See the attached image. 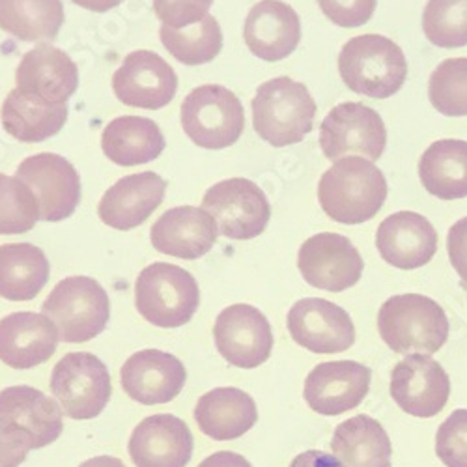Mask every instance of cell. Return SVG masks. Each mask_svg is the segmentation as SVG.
<instances>
[{
    "label": "cell",
    "mask_w": 467,
    "mask_h": 467,
    "mask_svg": "<svg viewBox=\"0 0 467 467\" xmlns=\"http://www.w3.org/2000/svg\"><path fill=\"white\" fill-rule=\"evenodd\" d=\"M286 326L294 342L315 354H342L356 342V326L349 315L322 297L294 303Z\"/></svg>",
    "instance_id": "cell-14"
},
{
    "label": "cell",
    "mask_w": 467,
    "mask_h": 467,
    "mask_svg": "<svg viewBox=\"0 0 467 467\" xmlns=\"http://www.w3.org/2000/svg\"><path fill=\"white\" fill-rule=\"evenodd\" d=\"M42 315L53 320L62 342L81 344L105 331L110 318V301L98 281L75 275L53 288L42 305Z\"/></svg>",
    "instance_id": "cell-6"
},
{
    "label": "cell",
    "mask_w": 467,
    "mask_h": 467,
    "mask_svg": "<svg viewBox=\"0 0 467 467\" xmlns=\"http://www.w3.org/2000/svg\"><path fill=\"white\" fill-rule=\"evenodd\" d=\"M381 340L402 356H432L449 338V318L440 303L420 294L389 297L378 315Z\"/></svg>",
    "instance_id": "cell-1"
},
{
    "label": "cell",
    "mask_w": 467,
    "mask_h": 467,
    "mask_svg": "<svg viewBox=\"0 0 467 467\" xmlns=\"http://www.w3.org/2000/svg\"><path fill=\"white\" fill-rule=\"evenodd\" d=\"M71 3L96 14H105L116 6H120L124 0H71Z\"/></svg>",
    "instance_id": "cell-45"
},
{
    "label": "cell",
    "mask_w": 467,
    "mask_h": 467,
    "mask_svg": "<svg viewBox=\"0 0 467 467\" xmlns=\"http://www.w3.org/2000/svg\"><path fill=\"white\" fill-rule=\"evenodd\" d=\"M51 391L69 419L90 420L101 415L110 400L109 368L94 354H67L53 368Z\"/></svg>",
    "instance_id": "cell-8"
},
{
    "label": "cell",
    "mask_w": 467,
    "mask_h": 467,
    "mask_svg": "<svg viewBox=\"0 0 467 467\" xmlns=\"http://www.w3.org/2000/svg\"><path fill=\"white\" fill-rule=\"evenodd\" d=\"M182 128L204 150H224L245 131V110L238 96L221 85H202L182 103Z\"/></svg>",
    "instance_id": "cell-7"
},
{
    "label": "cell",
    "mask_w": 467,
    "mask_h": 467,
    "mask_svg": "<svg viewBox=\"0 0 467 467\" xmlns=\"http://www.w3.org/2000/svg\"><path fill=\"white\" fill-rule=\"evenodd\" d=\"M160 37L165 49L185 66H202L217 58L223 49V32L213 16L187 28H171L161 25Z\"/></svg>",
    "instance_id": "cell-34"
},
{
    "label": "cell",
    "mask_w": 467,
    "mask_h": 467,
    "mask_svg": "<svg viewBox=\"0 0 467 467\" xmlns=\"http://www.w3.org/2000/svg\"><path fill=\"white\" fill-rule=\"evenodd\" d=\"M199 467H253L247 458L232 451H219L199 463Z\"/></svg>",
    "instance_id": "cell-44"
},
{
    "label": "cell",
    "mask_w": 467,
    "mask_h": 467,
    "mask_svg": "<svg viewBox=\"0 0 467 467\" xmlns=\"http://www.w3.org/2000/svg\"><path fill=\"white\" fill-rule=\"evenodd\" d=\"M32 451V441L25 431L0 417V467H19Z\"/></svg>",
    "instance_id": "cell-41"
},
{
    "label": "cell",
    "mask_w": 467,
    "mask_h": 467,
    "mask_svg": "<svg viewBox=\"0 0 467 467\" xmlns=\"http://www.w3.org/2000/svg\"><path fill=\"white\" fill-rule=\"evenodd\" d=\"M389 391L397 406L408 415L431 419L447 406L451 379L436 359L413 354L393 368Z\"/></svg>",
    "instance_id": "cell-16"
},
{
    "label": "cell",
    "mask_w": 467,
    "mask_h": 467,
    "mask_svg": "<svg viewBox=\"0 0 467 467\" xmlns=\"http://www.w3.org/2000/svg\"><path fill=\"white\" fill-rule=\"evenodd\" d=\"M428 98L443 116H467V58H447L428 79Z\"/></svg>",
    "instance_id": "cell-37"
},
{
    "label": "cell",
    "mask_w": 467,
    "mask_h": 467,
    "mask_svg": "<svg viewBox=\"0 0 467 467\" xmlns=\"http://www.w3.org/2000/svg\"><path fill=\"white\" fill-rule=\"evenodd\" d=\"M51 274L49 258L32 244L0 245V297L8 301H32Z\"/></svg>",
    "instance_id": "cell-32"
},
{
    "label": "cell",
    "mask_w": 467,
    "mask_h": 467,
    "mask_svg": "<svg viewBox=\"0 0 467 467\" xmlns=\"http://www.w3.org/2000/svg\"><path fill=\"white\" fill-rule=\"evenodd\" d=\"M79 467H126V463L114 456H96L83 462Z\"/></svg>",
    "instance_id": "cell-46"
},
{
    "label": "cell",
    "mask_w": 467,
    "mask_h": 467,
    "mask_svg": "<svg viewBox=\"0 0 467 467\" xmlns=\"http://www.w3.org/2000/svg\"><path fill=\"white\" fill-rule=\"evenodd\" d=\"M67 112V103L51 105L14 88L6 96L0 116H3V128L10 137L19 142H44L64 128Z\"/></svg>",
    "instance_id": "cell-31"
},
{
    "label": "cell",
    "mask_w": 467,
    "mask_h": 467,
    "mask_svg": "<svg viewBox=\"0 0 467 467\" xmlns=\"http://www.w3.org/2000/svg\"><path fill=\"white\" fill-rule=\"evenodd\" d=\"M426 40L441 49L467 46V0H428L422 14Z\"/></svg>",
    "instance_id": "cell-35"
},
{
    "label": "cell",
    "mask_w": 467,
    "mask_h": 467,
    "mask_svg": "<svg viewBox=\"0 0 467 467\" xmlns=\"http://www.w3.org/2000/svg\"><path fill=\"white\" fill-rule=\"evenodd\" d=\"M422 187L441 201L467 197V142L458 139L436 140L419 160Z\"/></svg>",
    "instance_id": "cell-30"
},
{
    "label": "cell",
    "mask_w": 467,
    "mask_h": 467,
    "mask_svg": "<svg viewBox=\"0 0 467 467\" xmlns=\"http://www.w3.org/2000/svg\"><path fill=\"white\" fill-rule=\"evenodd\" d=\"M251 109L254 131L275 148L301 142L315 128L317 101L303 83L288 77L260 85Z\"/></svg>",
    "instance_id": "cell-4"
},
{
    "label": "cell",
    "mask_w": 467,
    "mask_h": 467,
    "mask_svg": "<svg viewBox=\"0 0 467 467\" xmlns=\"http://www.w3.org/2000/svg\"><path fill=\"white\" fill-rule=\"evenodd\" d=\"M213 0H153V12L171 28H187L210 16Z\"/></svg>",
    "instance_id": "cell-39"
},
{
    "label": "cell",
    "mask_w": 467,
    "mask_h": 467,
    "mask_svg": "<svg viewBox=\"0 0 467 467\" xmlns=\"http://www.w3.org/2000/svg\"><path fill=\"white\" fill-rule=\"evenodd\" d=\"M436 454L445 467H467V410H456L441 422Z\"/></svg>",
    "instance_id": "cell-38"
},
{
    "label": "cell",
    "mask_w": 467,
    "mask_h": 467,
    "mask_svg": "<svg viewBox=\"0 0 467 467\" xmlns=\"http://www.w3.org/2000/svg\"><path fill=\"white\" fill-rule=\"evenodd\" d=\"M139 315L155 327L174 329L191 322L201 305V290L187 269L153 262L135 281Z\"/></svg>",
    "instance_id": "cell-5"
},
{
    "label": "cell",
    "mask_w": 467,
    "mask_h": 467,
    "mask_svg": "<svg viewBox=\"0 0 467 467\" xmlns=\"http://www.w3.org/2000/svg\"><path fill=\"white\" fill-rule=\"evenodd\" d=\"M185 379L183 363L161 349H142L120 368L124 393L144 406L172 402L182 393Z\"/></svg>",
    "instance_id": "cell-19"
},
{
    "label": "cell",
    "mask_w": 467,
    "mask_h": 467,
    "mask_svg": "<svg viewBox=\"0 0 467 467\" xmlns=\"http://www.w3.org/2000/svg\"><path fill=\"white\" fill-rule=\"evenodd\" d=\"M202 208L217 221L221 236L238 242L258 238L271 217L265 192L247 178L212 185L204 192Z\"/></svg>",
    "instance_id": "cell-10"
},
{
    "label": "cell",
    "mask_w": 467,
    "mask_h": 467,
    "mask_svg": "<svg viewBox=\"0 0 467 467\" xmlns=\"http://www.w3.org/2000/svg\"><path fill=\"white\" fill-rule=\"evenodd\" d=\"M290 467H344V465L335 454H329L324 451H306L296 456Z\"/></svg>",
    "instance_id": "cell-43"
},
{
    "label": "cell",
    "mask_w": 467,
    "mask_h": 467,
    "mask_svg": "<svg viewBox=\"0 0 467 467\" xmlns=\"http://www.w3.org/2000/svg\"><path fill=\"white\" fill-rule=\"evenodd\" d=\"M244 40L260 60H285L301 42L299 16L283 0H260L245 19Z\"/></svg>",
    "instance_id": "cell-24"
},
{
    "label": "cell",
    "mask_w": 467,
    "mask_h": 467,
    "mask_svg": "<svg viewBox=\"0 0 467 467\" xmlns=\"http://www.w3.org/2000/svg\"><path fill=\"white\" fill-rule=\"evenodd\" d=\"M338 73L352 92L387 99L404 87L408 62L393 40L379 34H363L340 49Z\"/></svg>",
    "instance_id": "cell-3"
},
{
    "label": "cell",
    "mask_w": 467,
    "mask_h": 467,
    "mask_svg": "<svg viewBox=\"0 0 467 467\" xmlns=\"http://www.w3.org/2000/svg\"><path fill=\"white\" fill-rule=\"evenodd\" d=\"M16 85L26 96L51 105H66L79 88V67L62 49L40 44L23 55L16 71Z\"/></svg>",
    "instance_id": "cell-18"
},
{
    "label": "cell",
    "mask_w": 467,
    "mask_h": 467,
    "mask_svg": "<svg viewBox=\"0 0 467 467\" xmlns=\"http://www.w3.org/2000/svg\"><path fill=\"white\" fill-rule=\"evenodd\" d=\"M112 90L124 105L146 110L167 107L178 90L174 67L153 51H133L112 75Z\"/></svg>",
    "instance_id": "cell-15"
},
{
    "label": "cell",
    "mask_w": 467,
    "mask_h": 467,
    "mask_svg": "<svg viewBox=\"0 0 467 467\" xmlns=\"http://www.w3.org/2000/svg\"><path fill=\"white\" fill-rule=\"evenodd\" d=\"M324 16L342 28H356L368 23L378 0H318Z\"/></svg>",
    "instance_id": "cell-40"
},
{
    "label": "cell",
    "mask_w": 467,
    "mask_h": 467,
    "mask_svg": "<svg viewBox=\"0 0 467 467\" xmlns=\"http://www.w3.org/2000/svg\"><path fill=\"white\" fill-rule=\"evenodd\" d=\"M217 221L204 208L194 206L167 210L150 230L155 251L182 260L206 256L217 244Z\"/></svg>",
    "instance_id": "cell-20"
},
{
    "label": "cell",
    "mask_w": 467,
    "mask_h": 467,
    "mask_svg": "<svg viewBox=\"0 0 467 467\" xmlns=\"http://www.w3.org/2000/svg\"><path fill=\"white\" fill-rule=\"evenodd\" d=\"M449 260L460 277V286L467 294V217L456 221L447 236Z\"/></svg>",
    "instance_id": "cell-42"
},
{
    "label": "cell",
    "mask_w": 467,
    "mask_h": 467,
    "mask_svg": "<svg viewBox=\"0 0 467 467\" xmlns=\"http://www.w3.org/2000/svg\"><path fill=\"white\" fill-rule=\"evenodd\" d=\"M103 153L119 167H137L158 160L165 150L160 126L142 116H120L101 135Z\"/></svg>",
    "instance_id": "cell-28"
},
{
    "label": "cell",
    "mask_w": 467,
    "mask_h": 467,
    "mask_svg": "<svg viewBox=\"0 0 467 467\" xmlns=\"http://www.w3.org/2000/svg\"><path fill=\"white\" fill-rule=\"evenodd\" d=\"M333 454L344 467H391V440L368 415H356L335 428Z\"/></svg>",
    "instance_id": "cell-29"
},
{
    "label": "cell",
    "mask_w": 467,
    "mask_h": 467,
    "mask_svg": "<svg viewBox=\"0 0 467 467\" xmlns=\"http://www.w3.org/2000/svg\"><path fill=\"white\" fill-rule=\"evenodd\" d=\"M385 144L387 130L381 116L363 103L337 105L320 126V148L329 161L346 158L378 161Z\"/></svg>",
    "instance_id": "cell-9"
},
{
    "label": "cell",
    "mask_w": 467,
    "mask_h": 467,
    "mask_svg": "<svg viewBox=\"0 0 467 467\" xmlns=\"http://www.w3.org/2000/svg\"><path fill=\"white\" fill-rule=\"evenodd\" d=\"M215 346L226 363L238 368L264 365L274 349V331L264 313L253 305H230L215 320Z\"/></svg>",
    "instance_id": "cell-13"
},
{
    "label": "cell",
    "mask_w": 467,
    "mask_h": 467,
    "mask_svg": "<svg viewBox=\"0 0 467 467\" xmlns=\"http://www.w3.org/2000/svg\"><path fill=\"white\" fill-rule=\"evenodd\" d=\"M128 451L137 467H185L192 456V434L176 415H150L135 426Z\"/></svg>",
    "instance_id": "cell-21"
},
{
    "label": "cell",
    "mask_w": 467,
    "mask_h": 467,
    "mask_svg": "<svg viewBox=\"0 0 467 467\" xmlns=\"http://www.w3.org/2000/svg\"><path fill=\"white\" fill-rule=\"evenodd\" d=\"M372 372L358 361L320 363L308 372L303 397L308 408L327 417L356 410L368 395Z\"/></svg>",
    "instance_id": "cell-17"
},
{
    "label": "cell",
    "mask_w": 467,
    "mask_h": 467,
    "mask_svg": "<svg viewBox=\"0 0 467 467\" xmlns=\"http://www.w3.org/2000/svg\"><path fill=\"white\" fill-rule=\"evenodd\" d=\"M40 221V204L19 178L0 174V236L25 234Z\"/></svg>",
    "instance_id": "cell-36"
},
{
    "label": "cell",
    "mask_w": 467,
    "mask_h": 467,
    "mask_svg": "<svg viewBox=\"0 0 467 467\" xmlns=\"http://www.w3.org/2000/svg\"><path fill=\"white\" fill-rule=\"evenodd\" d=\"M60 335L53 320L37 313H12L0 320V361L26 370L49 361Z\"/></svg>",
    "instance_id": "cell-25"
},
{
    "label": "cell",
    "mask_w": 467,
    "mask_h": 467,
    "mask_svg": "<svg viewBox=\"0 0 467 467\" xmlns=\"http://www.w3.org/2000/svg\"><path fill=\"white\" fill-rule=\"evenodd\" d=\"M201 432L215 441L238 440L258 420V408L251 395L238 387H217L202 395L194 408Z\"/></svg>",
    "instance_id": "cell-27"
},
{
    "label": "cell",
    "mask_w": 467,
    "mask_h": 467,
    "mask_svg": "<svg viewBox=\"0 0 467 467\" xmlns=\"http://www.w3.org/2000/svg\"><path fill=\"white\" fill-rule=\"evenodd\" d=\"M167 182L151 171L116 182L99 201V219L114 230L139 228L165 201Z\"/></svg>",
    "instance_id": "cell-23"
},
{
    "label": "cell",
    "mask_w": 467,
    "mask_h": 467,
    "mask_svg": "<svg viewBox=\"0 0 467 467\" xmlns=\"http://www.w3.org/2000/svg\"><path fill=\"white\" fill-rule=\"evenodd\" d=\"M297 267L306 285L338 294L359 283L365 262L346 236L322 232L299 247Z\"/></svg>",
    "instance_id": "cell-12"
},
{
    "label": "cell",
    "mask_w": 467,
    "mask_h": 467,
    "mask_svg": "<svg viewBox=\"0 0 467 467\" xmlns=\"http://www.w3.org/2000/svg\"><path fill=\"white\" fill-rule=\"evenodd\" d=\"M385 199L383 172L363 158L337 161L318 183V201L324 213L342 224H361L374 219Z\"/></svg>",
    "instance_id": "cell-2"
},
{
    "label": "cell",
    "mask_w": 467,
    "mask_h": 467,
    "mask_svg": "<svg viewBox=\"0 0 467 467\" xmlns=\"http://www.w3.org/2000/svg\"><path fill=\"white\" fill-rule=\"evenodd\" d=\"M40 204V221L60 223L71 217L81 202V178L58 153H34L16 169Z\"/></svg>",
    "instance_id": "cell-11"
},
{
    "label": "cell",
    "mask_w": 467,
    "mask_h": 467,
    "mask_svg": "<svg viewBox=\"0 0 467 467\" xmlns=\"http://www.w3.org/2000/svg\"><path fill=\"white\" fill-rule=\"evenodd\" d=\"M62 408L28 385H14L0 391V417L25 431L32 449H44L62 434Z\"/></svg>",
    "instance_id": "cell-26"
},
{
    "label": "cell",
    "mask_w": 467,
    "mask_h": 467,
    "mask_svg": "<svg viewBox=\"0 0 467 467\" xmlns=\"http://www.w3.org/2000/svg\"><path fill=\"white\" fill-rule=\"evenodd\" d=\"M62 0H0V30L21 42H53L64 25Z\"/></svg>",
    "instance_id": "cell-33"
},
{
    "label": "cell",
    "mask_w": 467,
    "mask_h": 467,
    "mask_svg": "<svg viewBox=\"0 0 467 467\" xmlns=\"http://www.w3.org/2000/svg\"><path fill=\"white\" fill-rule=\"evenodd\" d=\"M379 256L399 269H419L438 251V232L415 212H399L381 221L376 232Z\"/></svg>",
    "instance_id": "cell-22"
}]
</instances>
